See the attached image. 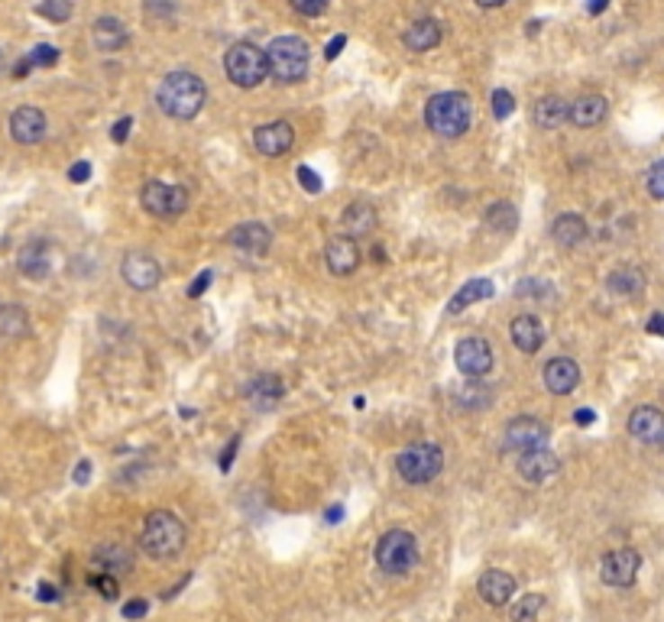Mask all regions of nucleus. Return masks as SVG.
Instances as JSON below:
<instances>
[{"mask_svg": "<svg viewBox=\"0 0 664 622\" xmlns=\"http://www.w3.org/2000/svg\"><path fill=\"white\" fill-rule=\"evenodd\" d=\"M376 564L386 574H408L415 564H418V542H415L412 532L405 528H392L376 542Z\"/></svg>", "mask_w": 664, "mask_h": 622, "instance_id": "nucleus-7", "label": "nucleus"}, {"mask_svg": "<svg viewBox=\"0 0 664 622\" xmlns=\"http://www.w3.org/2000/svg\"><path fill=\"white\" fill-rule=\"evenodd\" d=\"M30 334V318L23 305H0V340H20Z\"/></svg>", "mask_w": 664, "mask_h": 622, "instance_id": "nucleus-33", "label": "nucleus"}, {"mask_svg": "<svg viewBox=\"0 0 664 622\" xmlns=\"http://www.w3.org/2000/svg\"><path fill=\"white\" fill-rule=\"evenodd\" d=\"M91 40H94V46L101 49V52H117V49L127 46L130 32L117 16H101V20L91 23Z\"/></svg>", "mask_w": 664, "mask_h": 622, "instance_id": "nucleus-24", "label": "nucleus"}, {"mask_svg": "<svg viewBox=\"0 0 664 622\" xmlns=\"http://www.w3.org/2000/svg\"><path fill=\"white\" fill-rule=\"evenodd\" d=\"M544 609V597L542 593H525L512 603V622H538Z\"/></svg>", "mask_w": 664, "mask_h": 622, "instance_id": "nucleus-36", "label": "nucleus"}, {"mask_svg": "<svg viewBox=\"0 0 664 622\" xmlns=\"http://www.w3.org/2000/svg\"><path fill=\"white\" fill-rule=\"evenodd\" d=\"M139 204H143L146 214L172 221V218H182L188 211V192L182 185H166L159 178H149V182L139 188Z\"/></svg>", "mask_w": 664, "mask_h": 622, "instance_id": "nucleus-8", "label": "nucleus"}, {"mask_svg": "<svg viewBox=\"0 0 664 622\" xmlns=\"http://www.w3.org/2000/svg\"><path fill=\"white\" fill-rule=\"evenodd\" d=\"M577 383H580V366L570 356H554V360L544 364V386H548V392L567 396V392L577 389Z\"/></svg>", "mask_w": 664, "mask_h": 622, "instance_id": "nucleus-20", "label": "nucleus"}, {"mask_svg": "<svg viewBox=\"0 0 664 622\" xmlns=\"http://www.w3.org/2000/svg\"><path fill=\"white\" fill-rule=\"evenodd\" d=\"M224 72L237 88H259L269 75L266 49L256 42H234L224 56Z\"/></svg>", "mask_w": 664, "mask_h": 622, "instance_id": "nucleus-4", "label": "nucleus"}, {"mask_svg": "<svg viewBox=\"0 0 664 622\" xmlns=\"http://www.w3.org/2000/svg\"><path fill=\"white\" fill-rule=\"evenodd\" d=\"M292 7L301 16H321L328 10V0H292Z\"/></svg>", "mask_w": 664, "mask_h": 622, "instance_id": "nucleus-43", "label": "nucleus"}, {"mask_svg": "<svg viewBox=\"0 0 664 622\" xmlns=\"http://www.w3.org/2000/svg\"><path fill=\"white\" fill-rule=\"evenodd\" d=\"M470 121H473V107H470V97L461 91H441L425 104V123L435 137H463L470 130Z\"/></svg>", "mask_w": 664, "mask_h": 622, "instance_id": "nucleus-2", "label": "nucleus"}, {"mask_svg": "<svg viewBox=\"0 0 664 622\" xmlns=\"http://www.w3.org/2000/svg\"><path fill=\"white\" fill-rule=\"evenodd\" d=\"M299 182H301V188H305L308 194L321 192V176H318L311 166H299Z\"/></svg>", "mask_w": 664, "mask_h": 622, "instance_id": "nucleus-42", "label": "nucleus"}, {"mask_svg": "<svg viewBox=\"0 0 664 622\" xmlns=\"http://www.w3.org/2000/svg\"><path fill=\"white\" fill-rule=\"evenodd\" d=\"M639 571H642V558L635 548L609 551L606 558H603V564H599V577H603V583H609V587H632L635 577H639Z\"/></svg>", "mask_w": 664, "mask_h": 622, "instance_id": "nucleus-12", "label": "nucleus"}, {"mask_svg": "<svg viewBox=\"0 0 664 622\" xmlns=\"http://www.w3.org/2000/svg\"><path fill=\"white\" fill-rule=\"evenodd\" d=\"M91 587H94V590L101 593V597H104V599H117V597H121L117 577H113V574H104V571H101V574H91Z\"/></svg>", "mask_w": 664, "mask_h": 622, "instance_id": "nucleus-41", "label": "nucleus"}, {"mask_svg": "<svg viewBox=\"0 0 664 622\" xmlns=\"http://www.w3.org/2000/svg\"><path fill=\"white\" fill-rule=\"evenodd\" d=\"M518 477L528 480V483H544L561 470L558 454H551L548 447H534V451L518 454Z\"/></svg>", "mask_w": 664, "mask_h": 622, "instance_id": "nucleus-19", "label": "nucleus"}, {"mask_svg": "<svg viewBox=\"0 0 664 622\" xmlns=\"http://www.w3.org/2000/svg\"><path fill=\"white\" fill-rule=\"evenodd\" d=\"M36 597H40L42 603H56V599H58V590H56V587H52V583L42 581L40 587H36Z\"/></svg>", "mask_w": 664, "mask_h": 622, "instance_id": "nucleus-50", "label": "nucleus"}, {"mask_svg": "<svg viewBox=\"0 0 664 622\" xmlns=\"http://www.w3.org/2000/svg\"><path fill=\"white\" fill-rule=\"evenodd\" d=\"M629 435L642 445H664V412L655 405H639L629 415Z\"/></svg>", "mask_w": 664, "mask_h": 622, "instance_id": "nucleus-17", "label": "nucleus"}, {"mask_svg": "<svg viewBox=\"0 0 664 622\" xmlns=\"http://www.w3.org/2000/svg\"><path fill=\"white\" fill-rule=\"evenodd\" d=\"M493 402V392H489V386H483V383H467V386L457 392V405L461 409H486V405Z\"/></svg>", "mask_w": 664, "mask_h": 622, "instance_id": "nucleus-37", "label": "nucleus"}, {"mask_svg": "<svg viewBox=\"0 0 664 622\" xmlns=\"http://www.w3.org/2000/svg\"><path fill=\"white\" fill-rule=\"evenodd\" d=\"M227 240L234 243L237 250L247 253V257H266L269 247H273V230L266 224H259V221H247V224H237Z\"/></svg>", "mask_w": 664, "mask_h": 622, "instance_id": "nucleus-16", "label": "nucleus"}, {"mask_svg": "<svg viewBox=\"0 0 664 622\" xmlns=\"http://www.w3.org/2000/svg\"><path fill=\"white\" fill-rule=\"evenodd\" d=\"M58 62V49L56 46H46V42H42V46H36L32 49V52H26L23 59H20V62H16V68H13V78L16 81H23L26 75L32 72V68H52V65Z\"/></svg>", "mask_w": 664, "mask_h": 622, "instance_id": "nucleus-34", "label": "nucleus"}, {"mask_svg": "<svg viewBox=\"0 0 664 622\" xmlns=\"http://www.w3.org/2000/svg\"><path fill=\"white\" fill-rule=\"evenodd\" d=\"M509 338L522 354H538L544 344V328L534 315H518L509 324Z\"/></svg>", "mask_w": 664, "mask_h": 622, "instance_id": "nucleus-22", "label": "nucleus"}, {"mask_svg": "<svg viewBox=\"0 0 664 622\" xmlns=\"http://www.w3.org/2000/svg\"><path fill=\"white\" fill-rule=\"evenodd\" d=\"M486 227H493L499 234H512L518 227V211L509 202H496L493 208L486 211Z\"/></svg>", "mask_w": 664, "mask_h": 622, "instance_id": "nucleus-35", "label": "nucleus"}, {"mask_svg": "<svg viewBox=\"0 0 664 622\" xmlns=\"http://www.w3.org/2000/svg\"><path fill=\"white\" fill-rule=\"evenodd\" d=\"M574 421L580 425V428H587V425H593V421H597V412H593V409H577Z\"/></svg>", "mask_w": 664, "mask_h": 622, "instance_id": "nucleus-51", "label": "nucleus"}, {"mask_svg": "<svg viewBox=\"0 0 664 622\" xmlns=\"http://www.w3.org/2000/svg\"><path fill=\"white\" fill-rule=\"evenodd\" d=\"M88 477H91V464L88 461H78V467H75V483H78V486H85V483H88Z\"/></svg>", "mask_w": 664, "mask_h": 622, "instance_id": "nucleus-52", "label": "nucleus"}, {"mask_svg": "<svg viewBox=\"0 0 664 622\" xmlns=\"http://www.w3.org/2000/svg\"><path fill=\"white\" fill-rule=\"evenodd\" d=\"M548 425L542 419H534V415H518L506 425V435H502V445L506 451H516V454H525L534 451V447H548Z\"/></svg>", "mask_w": 664, "mask_h": 622, "instance_id": "nucleus-9", "label": "nucleus"}, {"mask_svg": "<svg viewBox=\"0 0 664 622\" xmlns=\"http://www.w3.org/2000/svg\"><path fill=\"white\" fill-rule=\"evenodd\" d=\"M453 364L463 376L470 380H480L486 373L493 370V347L486 338H463L457 347H453Z\"/></svg>", "mask_w": 664, "mask_h": 622, "instance_id": "nucleus-10", "label": "nucleus"}, {"mask_svg": "<svg viewBox=\"0 0 664 622\" xmlns=\"http://www.w3.org/2000/svg\"><path fill=\"white\" fill-rule=\"evenodd\" d=\"M347 237H366L376 230V211L370 208L366 202H354L344 208V218H340Z\"/></svg>", "mask_w": 664, "mask_h": 622, "instance_id": "nucleus-31", "label": "nucleus"}, {"mask_svg": "<svg viewBox=\"0 0 664 622\" xmlns=\"http://www.w3.org/2000/svg\"><path fill=\"white\" fill-rule=\"evenodd\" d=\"M283 380L279 376H273V373H263V376H256V380L247 383V389H243V396L250 399V402L263 405V409H269V405H275L279 399H283Z\"/></svg>", "mask_w": 664, "mask_h": 622, "instance_id": "nucleus-30", "label": "nucleus"}, {"mask_svg": "<svg viewBox=\"0 0 664 622\" xmlns=\"http://www.w3.org/2000/svg\"><path fill=\"white\" fill-rule=\"evenodd\" d=\"M4 65H7V62H4V52H0V72H4Z\"/></svg>", "mask_w": 664, "mask_h": 622, "instance_id": "nucleus-57", "label": "nucleus"}, {"mask_svg": "<svg viewBox=\"0 0 664 622\" xmlns=\"http://www.w3.org/2000/svg\"><path fill=\"white\" fill-rule=\"evenodd\" d=\"M146 613H149V603H146V599H130V603H123V619H143Z\"/></svg>", "mask_w": 664, "mask_h": 622, "instance_id": "nucleus-45", "label": "nucleus"}, {"mask_svg": "<svg viewBox=\"0 0 664 622\" xmlns=\"http://www.w3.org/2000/svg\"><path fill=\"white\" fill-rule=\"evenodd\" d=\"M237 451H240V437H230V445L224 447V451H220V461H218V467L224 470H230L234 467V457H237Z\"/></svg>", "mask_w": 664, "mask_h": 622, "instance_id": "nucleus-44", "label": "nucleus"}, {"mask_svg": "<svg viewBox=\"0 0 664 622\" xmlns=\"http://www.w3.org/2000/svg\"><path fill=\"white\" fill-rule=\"evenodd\" d=\"M68 178H72L75 185H85V182L91 178V162H85V159L75 162L72 169H68Z\"/></svg>", "mask_w": 664, "mask_h": 622, "instance_id": "nucleus-47", "label": "nucleus"}, {"mask_svg": "<svg viewBox=\"0 0 664 622\" xmlns=\"http://www.w3.org/2000/svg\"><path fill=\"white\" fill-rule=\"evenodd\" d=\"M441 42V23L437 20H415L408 30L402 32V46L408 52H428Z\"/></svg>", "mask_w": 664, "mask_h": 622, "instance_id": "nucleus-27", "label": "nucleus"}, {"mask_svg": "<svg viewBox=\"0 0 664 622\" xmlns=\"http://www.w3.org/2000/svg\"><path fill=\"white\" fill-rule=\"evenodd\" d=\"M130 127H133V117H121V121L111 127V140L113 143H123L130 137Z\"/></svg>", "mask_w": 664, "mask_h": 622, "instance_id": "nucleus-48", "label": "nucleus"}, {"mask_svg": "<svg viewBox=\"0 0 664 622\" xmlns=\"http://www.w3.org/2000/svg\"><path fill=\"white\" fill-rule=\"evenodd\" d=\"M648 334H658V338H664V315H661V311H655V315L648 318Z\"/></svg>", "mask_w": 664, "mask_h": 622, "instance_id": "nucleus-53", "label": "nucleus"}, {"mask_svg": "<svg viewBox=\"0 0 664 622\" xmlns=\"http://www.w3.org/2000/svg\"><path fill=\"white\" fill-rule=\"evenodd\" d=\"M606 7H609V0H590V4H587V14L597 16V14H603Z\"/></svg>", "mask_w": 664, "mask_h": 622, "instance_id": "nucleus-54", "label": "nucleus"}, {"mask_svg": "<svg viewBox=\"0 0 664 622\" xmlns=\"http://www.w3.org/2000/svg\"><path fill=\"white\" fill-rule=\"evenodd\" d=\"M344 46H347V36H344V32H337V36H334V40L324 46V59H328V62H334V59L340 56V49H344Z\"/></svg>", "mask_w": 664, "mask_h": 622, "instance_id": "nucleus-49", "label": "nucleus"}, {"mask_svg": "<svg viewBox=\"0 0 664 622\" xmlns=\"http://www.w3.org/2000/svg\"><path fill=\"white\" fill-rule=\"evenodd\" d=\"M185 522L175 516V512L169 509H156L146 516L143 522V535H139V545H143V551L149 554V558L156 561H169L175 558V554H182V548H185Z\"/></svg>", "mask_w": 664, "mask_h": 622, "instance_id": "nucleus-3", "label": "nucleus"}, {"mask_svg": "<svg viewBox=\"0 0 664 622\" xmlns=\"http://www.w3.org/2000/svg\"><path fill=\"white\" fill-rule=\"evenodd\" d=\"M477 590L489 607H506V603L516 597V577L499 571V567H489V571L477 581Z\"/></svg>", "mask_w": 664, "mask_h": 622, "instance_id": "nucleus-21", "label": "nucleus"}, {"mask_svg": "<svg viewBox=\"0 0 664 622\" xmlns=\"http://www.w3.org/2000/svg\"><path fill=\"white\" fill-rule=\"evenodd\" d=\"M10 137L20 146H32L46 137V113L40 107H16L10 113Z\"/></svg>", "mask_w": 664, "mask_h": 622, "instance_id": "nucleus-18", "label": "nucleus"}, {"mask_svg": "<svg viewBox=\"0 0 664 622\" xmlns=\"http://www.w3.org/2000/svg\"><path fill=\"white\" fill-rule=\"evenodd\" d=\"M36 10H40V16L52 20V23H65L72 16V0H42Z\"/></svg>", "mask_w": 664, "mask_h": 622, "instance_id": "nucleus-38", "label": "nucleus"}, {"mask_svg": "<svg viewBox=\"0 0 664 622\" xmlns=\"http://www.w3.org/2000/svg\"><path fill=\"white\" fill-rule=\"evenodd\" d=\"M340 518H344V506H334V509H328V522H331V526H337Z\"/></svg>", "mask_w": 664, "mask_h": 622, "instance_id": "nucleus-55", "label": "nucleus"}, {"mask_svg": "<svg viewBox=\"0 0 664 622\" xmlns=\"http://www.w3.org/2000/svg\"><path fill=\"white\" fill-rule=\"evenodd\" d=\"M91 561H94L104 574H127V571H133V551L123 548L121 542H104L97 545L94 554H91Z\"/></svg>", "mask_w": 664, "mask_h": 622, "instance_id": "nucleus-23", "label": "nucleus"}, {"mask_svg": "<svg viewBox=\"0 0 664 622\" xmlns=\"http://www.w3.org/2000/svg\"><path fill=\"white\" fill-rule=\"evenodd\" d=\"M211 279H214V273H211V269H204V273L198 275L192 285H188V299H198V295H204V292H208V285H211Z\"/></svg>", "mask_w": 664, "mask_h": 622, "instance_id": "nucleus-46", "label": "nucleus"}, {"mask_svg": "<svg viewBox=\"0 0 664 622\" xmlns=\"http://www.w3.org/2000/svg\"><path fill=\"white\" fill-rule=\"evenodd\" d=\"M493 295H496V285L489 283V279H470V283L461 285V292L447 302V311H451V315H461L470 305H477V302H483V299H493Z\"/></svg>", "mask_w": 664, "mask_h": 622, "instance_id": "nucleus-28", "label": "nucleus"}, {"mask_svg": "<svg viewBox=\"0 0 664 622\" xmlns=\"http://www.w3.org/2000/svg\"><path fill=\"white\" fill-rule=\"evenodd\" d=\"M253 146H256L263 156H269V159H279V156H285L292 146H295V130H292L289 121L263 123V127H256V133H253Z\"/></svg>", "mask_w": 664, "mask_h": 622, "instance_id": "nucleus-13", "label": "nucleus"}, {"mask_svg": "<svg viewBox=\"0 0 664 622\" xmlns=\"http://www.w3.org/2000/svg\"><path fill=\"white\" fill-rule=\"evenodd\" d=\"M489 104H493V117H496V121H506V117L516 111V97H512V91L496 88L493 97H489Z\"/></svg>", "mask_w": 664, "mask_h": 622, "instance_id": "nucleus-39", "label": "nucleus"}, {"mask_svg": "<svg viewBox=\"0 0 664 622\" xmlns=\"http://www.w3.org/2000/svg\"><path fill=\"white\" fill-rule=\"evenodd\" d=\"M121 275L133 292H153L162 279V266L156 263V257H149V253L133 250L123 257Z\"/></svg>", "mask_w": 664, "mask_h": 622, "instance_id": "nucleus-11", "label": "nucleus"}, {"mask_svg": "<svg viewBox=\"0 0 664 622\" xmlns=\"http://www.w3.org/2000/svg\"><path fill=\"white\" fill-rule=\"evenodd\" d=\"M609 104L603 95H580L570 104V113H567V121H574L577 127H599V123L606 121Z\"/></svg>", "mask_w": 664, "mask_h": 622, "instance_id": "nucleus-25", "label": "nucleus"}, {"mask_svg": "<svg viewBox=\"0 0 664 622\" xmlns=\"http://www.w3.org/2000/svg\"><path fill=\"white\" fill-rule=\"evenodd\" d=\"M360 259H363V253H360V243H356L354 237H347V234L334 237V240H328V247H324V263H328V269H331L334 275L356 273Z\"/></svg>", "mask_w": 664, "mask_h": 622, "instance_id": "nucleus-15", "label": "nucleus"}, {"mask_svg": "<svg viewBox=\"0 0 664 622\" xmlns=\"http://www.w3.org/2000/svg\"><path fill=\"white\" fill-rule=\"evenodd\" d=\"M156 101H159L166 117L192 121L202 113L204 101H208V88L194 72H169L162 78L159 91H156Z\"/></svg>", "mask_w": 664, "mask_h": 622, "instance_id": "nucleus-1", "label": "nucleus"}, {"mask_svg": "<svg viewBox=\"0 0 664 622\" xmlns=\"http://www.w3.org/2000/svg\"><path fill=\"white\" fill-rule=\"evenodd\" d=\"M645 188L655 202H664V159H658L645 176Z\"/></svg>", "mask_w": 664, "mask_h": 622, "instance_id": "nucleus-40", "label": "nucleus"}, {"mask_svg": "<svg viewBox=\"0 0 664 622\" xmlns=\"http://www.w3.org/2000/svg\"><path fill=\"white\" fill-rule=\"evenodd\" d=\"M16 269L26 275V279H46L52 273V243L42 240V237H32L20 247L16 253Z\"/></svg>", "mask_w": 664, "mask_h": 622, "instance_id": "nucleus-14", "label": "nucleus"}, {"mask_svg": "<svg viewBox=\"0 0 664 622\" xmlns=\"http://www.w3.org/2000/svg\"><path fill=\"white\" fill-rule=\"evenodd\" d=\"M551 237H554L558 247L570 250V247H580V243L590 237V227H587V221H583L580 214H570V211H567V214H558V218H554Z\"/></svg>", "mask_w": 664, "mask_h": 622, "instance_id": "nucleus-26", "label": "nucleus"}, {"mask_svg": "<svg viewBox=\"0 0 664 622\" xmlns=\"http://www.w3.org/2000/svg\"><path fill=\"white\" fill-rule=\"evenodd\" d=\"M606 289L613 292V295H619V299H635V295L645 292V275L635 266H619L609 273Z\"/></svg>", "mask_w": 664, "mask_h": 622, "instance_id": "nucleus-29", "label": "nucleus"}, {"mask_svg": "<svg viewBox=\"0 0 664 622\" xmlns=\"http://www.w3.org/2000/svg\"><path fill=\"white\" fill-rule=\"evenodd\" d=\"M269 75L283 85H299L308 75V42L299 36H279L266 49Z\"/></svg>", "mask_w": 664, "mask_h": 622, "instance_id": "nucleus-5", "label": "nucleus"}, {"mask_svg": "<svg viewBox=\"0 0 664 622\" xmlns=\"http://www.w3.org/2000/svg\"><path fill=\"white\" fill-rule=\"evenodd\" d=\"M396 470L405 483H415V486L431 483L444 470V451L435 441H415L405 451H399Z\"/></svg>", "mask_w": 664, "mask_h": 622, "instance_id": "nucleus-6", "label": "nucleus"}, {"mask_svg": "<svg viewBox=\"0 0 664 622\" xmlns=\"http://www.w3.org/2000/svg\"><path fill=\"white\" fill-rule=\"evenodd\" d=\"M567 113H570V104H567L564 97L544 95L542 101L534 104V123L542 130H558L561 123L567 121Z\"/></svg>", "mask_w": 664, "mask_h": 622, "instance_id": "nucleus-32", "label": "nucleus"}, {"mask_svg": "<svg viewBox=\"0 0 664 622\" xmlns=\"http://www.w3.org/2000/svg\"><path fill=\"white\" fill-rule=\"evenodd\" d=\"M480 7L483 10H496V7H502V4H506V0H477Z\"/></svg>", "mask_w": 664, "mask_h": 622, "instance_id": "nucleus-56", "label": "nucleus"}]
</instances>
